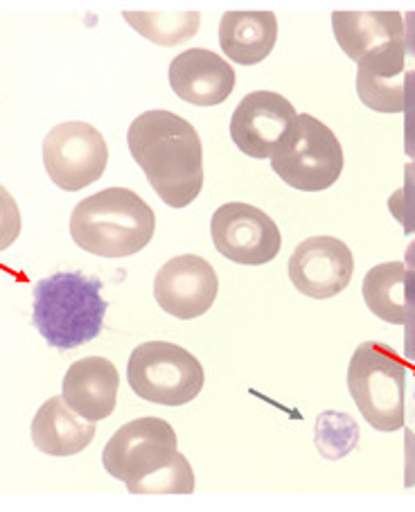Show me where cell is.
Masks as SVG:
<instances>
[{"instance_id": "1", "label": "cell", "mask_w": 415, "mask_h": 512, "mask_svg": "<svg viewBox=\"0 0 415 512\" xmlns=\"http://www.w3.org/2000/svg\"><path fill=\"white\" fill-rule=\"evenodd\" d=\"M127 145L147 181L170 208H185L203 188V145L199 131L172 111L138 116L127 131Z\"/></svg>"}, {"instance_id": "2", "label": "cell", "mask_w": 415, "mask_h": 512, "mask_svg": "<svg viewBox=\"0 0 415 512\" xmlns=\"http://www.w3.org/2000/svg\"><path fill=\"white\" fill-rule=\"evenodd\" d=\"M179 438L163 418L145 416L120 427L102 452L113 479L134 494H190L194 472L179 449Z\"/></svg>"}, {"instance_id": "3", "label": "cell", "mask_w": 415, "mask_h": 512, "mask_svg": "<svg viewBox=\"0 0 415 512\" xmlns=\"http://www.w3.org/2000/svg\"><path fill=\"white\" fill-rule=\"evenodd\" d=\"M156 215L149 203L127 188H107L82 199L70 215L75 244L100 258H129L152 242Z\"/></svg>"}, {"instance_id": "4", "label": "cell", "mask_w": 415, "mask_h": 512, "mask_svg": "<svg viewBox=\"0 0 415 512\" xmlns=\"http://www.w3.org/2000/svg\"><path fill=\"white\" fill-rule=\"evenodd\" d=\"M34 325L57 350H75L100 337L109 303L102 282L84 273H55L34 287Z\"/></svg>"}, {"instance_id": "5", "label": "cell", "mask_w": 415, "mask_h": 512, "mask_svg": "<svg viewBox=\"0 0 415 512\" xmlns=\"http://www.w3.org/2000/svg\"><path fill=\"white\" fill-rule=\"evenodd\" d=\"M348 388L370 427L377 431L404 427L406 366L391 346L361 343L350 359Z\"/></svg>"}, {"instance_id": "6", "label": "cell", "mask_w": 415, "mask_h": 512, "mask_svg": "<svg viewBox=\"0 0 415 512\" xmlns=\"http://www.w3.org/2000/svg\"><path fill=\"white\" fill-rule=\"evenodd\" d=\"M271 167L282 181L303 192L332 188L343 172V147L330 127L300 113L294 127L271 156Z\"/></svg>"}, {"instance_id": "7", "label": "cell", "mask_w": 415, "mask_h": 512, "mask_svg": "<svg viewBox=\"0 0 415 512\" xmlns=\"http://www.w3.org/2000/svg\"><path fill=\"white\" fill-rule=\"evenodd\" d=\"M127 377L138 397L163 406L192 402L206 382L199 359L167 341H147L131 352Z\"/></svg>"}, {"instance_id": "8", "label": "cell", "mask_w": 415, "mask_h": 512, "mask_svg": "<svg viewBox=\"0 0 415 512\" xmlns=\"http://www.w3.org/2000/svg\"><path fill=\"white\" fill-rule=\"evenodd\" d=\"M109 147L102 131L88 122H64L43 140V165L57 188L79 192L107 172Z\"/></svg>"}, {"instance_id": "9", "label": "cell", "mask_w": 415, "mask_h": 512, "mask_svg": "<svg viewBox=\"0 0 415 512\" xmlns=\"http://www.w3.org/2000/svg\"><path fill=\"white\" fill-rule=\"evenodd\" d=\"M215 249L237 264L271 262L282 249V235L278 224L251 203L233 201L217 208L210 222Z\"/></svg>"}, {"instance_id": "10", "label": "cell", "mask_w": 415, "mask_h": 512, "mask_svg": "<svg viewBox=\"0 0 415 512\" xmlns=\"http://www.w3.org/2000/svg\"><path fill=\"white\" fill-rule=\"evenodd\" d=\"M355 273V255L346 242L330 235L309 237L289 258V278L300 294L325 300L339 296Z\"/></svg>"}, {"instance_id": "11", "label": "cell", "mask_w": 415, "mask_h": 512, "mask_svg": "<svg viewBox=\"0 0 415 512\" xmlns=\"http://www.w3.org/2000/svg\"><path fill=\"white\" fill-rule=\"evenodd\" d=\"M219 278L213 264L199 255H179L165 262L154 280V296L161 310L174 319H199L213 307Z\"/></svg>"}, {"instance_id": "12", "label": "cell", "mask_w": 415, "mask_h": 512, "mask_svg": "<svg viewBox=\"0 0 415 512\" xmlns=\"http://www.w3.org/2000/svg\"><path fill=\"white\" fill-rule=\"evenodd\" d=\"M296 118L298 113L287 97L273 91H253L237 104L231 138L246 156L271 158Z\"/></svg>"}, {"instance_id": "13", "label": "cell", "mask_w": 415, "mask_h": 512, "mask_svg": "<svg viewBox=\"0 0 415 512\" xmlns=\"http://www.w3.org/2000/svg\"><path fill=\"white\" fill-rule=\"evenodd\" d=\"M172 91L194 107H217L235 88V70L224 57L206 48L181 52L170 64Z\"/></svg>"}, {"instance_id": "14", "label": "cell", "mask_w": 415, "mask_h": 512, "mask_svg": "<svg viewBox=\"0 0 415 512\" xmlns=\"http://www.w3.org/2000/svg\"><path fill=\"white\" fill-rule=\"evenodd\" d=\"M332 28L341 50L357 66L404 48L400 12H334Z\"/></svg>"}, {"instance_id": "15", "label": "cell", "mask_w": 415, "mask_h": 512, "mask_svg": "<svg viewBox=\"0 0 415 512\" xmlns=\"http://www.w3.org/2000/svg\"><path fill=\"white\" fill-rule=\"evenodd\" d=\"M64 400L84 420H107L118 402V368L104 357H84L68 368L64 377Z\"/></svg>"}, {"instance_id": "16", "label": "cell", "mask_w": 415, "mask_h": 512, "mask_svg": "<svg viewBox=\"0 0 415 512\" xmlns=\"http://www.w3.org/2000/svg\"><path fill=\"white\" fill-rule=\"evenodd\" d=\"M95 422L75 416L64 395L50 397L32 420V440L46 456H75L93 443Z\"/></svg>"}, {"instance_id": "17", "label": "cell", "mask_w": 415, "mask_h": 512, "mask_svg": "<svg viewBox=\"0 0 415 512\" xmlns=\"http://www.w3.org/2000/svg\"><path fill=\"white\" fill-rule=\"evenodd\" d=\"M276 41L278 19L273 12H226L219 23V43L235 64H260L271 55Z\"/></svg>"}, {"instance_id": "18", "label": "cell", "mask_w": 415, "mask_h": 512, "mask_svg": "<svg viewBox=\"0 0 415 512\" xmlns=\"http://www.w3.org/2000/svg\"><path fill=\"white\" fill-rule=\"evenodd\" d=\"M406 50L370 59L357 70V93L368 109L377 113H400L404 107Z\"/></svg>"}, {"instance_id": "19", "label": "cell", "mask_w": 415, "mask_h": 512, "mask_svg": "<svg viewBox=\"0 0 415 512\" xmlns=\"http://www.w3.org/2000/svg\"><path fill=\"white\" fill-rule=\"evenodd\" d=\"M361 291L368 310L377 319L393 325L404 323L409 298H406V267L402 262L377 264L366 273Z\"/></svg>"}, {"instance_id": "20", "label": "cell", "mask_w": 415, "mask_h": 512, "mask_svg": "<svg viewBox=\"0 0 415 512\" xmlns=\"http://www.w3.org/2000/svg\"><path fill=\"white\" fill-rule=\"evenodd\" d=\"M125 19L138 34L156 46H179L199 32V12H125Z\"/></svg>"}, {"instance_id": "21", "label": "cell", "mask_w": 415, "mask_h": 512, "mask_svg": "<svg viewBox=\"0 0 415 512\" xmlns=\"http://www.w3.org/2000/svg\"><path fill=\"white\" fill-rule=\"evenodd\" d=\"M388 210L406 235L415 233V161L404 167V185L388 199Z\"/></svg>"}, {"instance_id": "22", "label": "cell", "mask_w": 415, "mask_h": 512, "mask_svg": "<svg viewBox=\"0 0 415 512\" xmlns=\"http://www.w3.org/2000/svg\"><path fill=\"white\" fill-rule=\"evenodd\" d=\"M21 235L19 203L0 185V251L10 249Z\"/></svg>"}, {"instance_id": "23", "label": "cell", "mask_w": 415, "mask_h": 512, "mask_svg": "<svg viewBox=\"0 0 415 512\" xmlns=\"http://www.w3.org/2000/svg\"><path fill=\"white\" fill-rule=\"evenodd\" d=\"M404 152L415 161V70L404 75Z\"/></svg>"}, {"instance_id": "24", "label": "cell", "mask_w": 415, "mask_h": 512, "mask_svg": "<svg viewBox=\"0 0 415 512\" xmlns=\"http://www.w3.org/2000/svg\"><path fill=\"white\" fill-rule=\"evenodd\" d=\"M402 325H404V355L406 359L415 361V305H409Z\"/></svg>"}, {"instance_id": "25", "label": "cell", "mask_w": 415, "mask_h": 512, "mask_svg": "<svg viewBox=\"0 0 415 512\" xmlns=\"http://www.w3.org/2000/svg\"><path fill=\"white\" fill-rule=\"evenodd\" d=\"M404 267H406V298L409 305H415V240L409 244L404 253Z\"/></svg>"}, {"instance_id": "26", "label": "cell", "mask_w": 415, "mask_h": 512, "mask_svg": "<svg viewBox=\"0 0 415 512\" xmlns=\"http://www.w3.org/2000/svg\"><path fill=\"white\" fill-rule=\"evenodd\" d=\"M406 454H409V461H406L404 485L411 488V485H415V434L411 429H406Z\"/></svg>"}, {"instance_id": "27", "label": "cell", "mask_w": 415, "mask_h": 512, "mask_svg": "<svg viewBox=\"0 0 415 512\" xmlns=\"http://www.w3.org/2000/svg\"><path fill=\"white\" fill-rule=\"evenodd\" d=\"M404 48L415 59V12H409L404 19Z\"/></svg>"}]
</instances>
